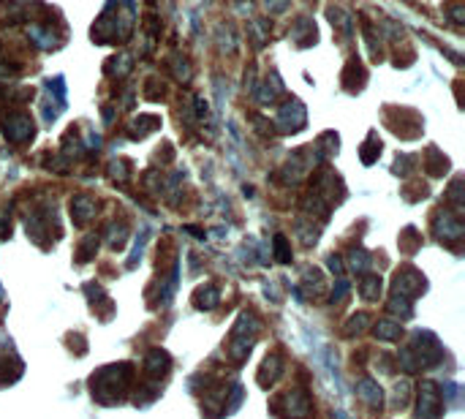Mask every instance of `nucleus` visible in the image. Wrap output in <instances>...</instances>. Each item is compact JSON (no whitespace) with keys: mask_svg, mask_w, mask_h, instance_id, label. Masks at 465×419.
<instances>
[{"mask_svg":"<svg viewBox=\"0 0 465 419\" xmlns=\"http://www.w3.org/2000/svg\"><path fill=\"white\" fill-rule=\"evenodd\" d=\"M359 395H365L370 403H381V392H378V387H375V384H370V381L359 384Z\"/></svg>","mask_w":465,"mask_h":419,"instance_id":"f03ea898","label":"nucleus"},{"mask_svg":"<svg viewBox=\"0 0 465 419\" xmlns=\"http://www.w3.org/2000/svg\"><path fill=\"white\" fill-rule=\"evenodd\" d=\"M424 398L419 400V419H433L438 414V398H435V387L433 384H424L422 387Z\"/></svg>","mask_w":465,"mask_h":419,"instance_id":"f257e3e1","label":"nucleus"}]
</instances>
